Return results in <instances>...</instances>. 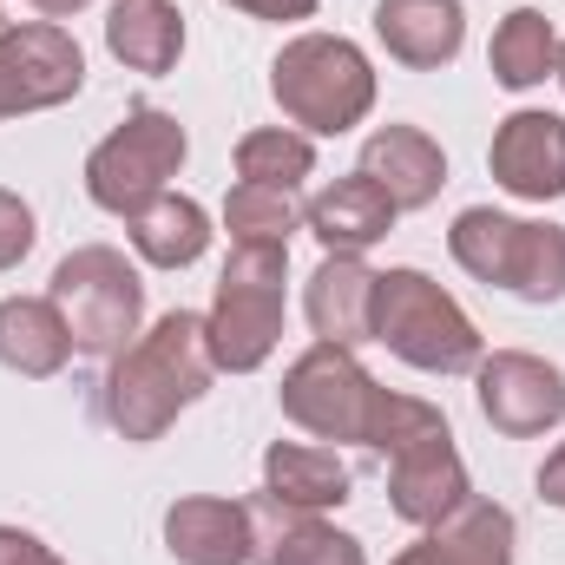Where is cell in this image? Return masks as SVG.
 Wrapping results in <instances>:
<instances>
[{"instance_id":"6da1fadb","label":"cell","mask_w":565,"mask_h":565,"mask_svg":"<svg viewBox=\"0 0 565 565\" xmlns=\"http://www.w3.org/2000/svg\"><path fill=\"white\" fill-rule=\"evenodd\" d=\"M217 382L211 342H204V316L171 309L145 329L132 349L113 355L106 382H99V415L113 422V434H126L132 447L158 440L191 402H204Z\"/></svg>"},{"instance_id":"7a4b0ae2","label":"cell","mask_w":565,"mask_h":565,"mask_svg":"<svg viewBox=\"0 0 565 565\" xmlns=\"http://www.w3.org/2000/svg\"><path fill=\"white\" fill-rule=\"evenodd\" d=\"M270 99L302 139H342L375 113V66L342 33H296L270 60Z\"/></svg>"},{"instance_id":"3957f363","label":"cell","mask_w":565,"mask_h":565,"mask_svg":"<svg viewBox=\"0 0 565 565\" xmlns=\"http://www.w3.org/2000/svg\"><path fill=\"white\" fill-rule=\"evenodd\" d=\"M282 282L289 250L282 244H231L217 296L204 309V342L217 375H257L282 342Z\"/></svg>"},{"instance_id":"277c9868","label":"cell","mask_w":565,"mask_h":565,"mask_svg":"<svg viewBox=\"0 0 565 565\" xmlns=\"http://www.w3.org/2000/svg\"><path fill=\"white\" fill-rule=\"evenodd\" d=\"M375 342L422 375H473L487 355L473 316L427 270H408V264L382 270V282H375Z\"/></svg>"},{"instance_id":"5b68a950","label":"cell","mask_w":565,"mask_h":565,"mask_svg":"<svg viewBox=\"0 0 565 565\" xmlns=\"http://www.w3.org/2000/svg\"><path fill=\"white\" fill-rule=\"evenodd\" d=\"M454 264L487 289H507L520 302H559L565 296V231L559 224H533V217H507L493 204H473L454 217L447 231Z\"/></svg>"},{"instance_id":"8992f818","label":"cell","mask_w":565,"mask_h":565,"mask_svg":"<svg viewBox=\"0 0 565 565\" xmlns=\"http://www.w3.org/2000/svg\"><path fill=\"white\" fill-rule=\"evenodd\" d=\"M53 309L66 316L73 355H119L139 342L145 322V282L126 264V250L113 244H79L73 257H60V270L46 282Z\"/></svg>"},{"instance_id":"52a82bcc","label":"cell","mask_w":565,"mask_h":565,"mask_svg":"<svg viewBox=\"0 0 565 565\" xmlns=\"http://www.w3.org/2000/svg\"><path fill=\"white\" fill-rule=\"evenodd\" d=\"M184 151H191V139L164 106H132L86 151V198L113 217H132L158 191H171V178L184 171Z\"/></svg>"},{"instance_id":"ba28073f","label":"cell","mask_w":565,"mask_h":565,"mask_svg":"<svg viewBox=\"0 0 565 565\" xmlns=\"http://www.w3.org/2000/svg\"><path fill=\"white\" fill-rule=\"evenodd\" d=\"M375 395H382V382L355 362V349H335V342L302 349L277 388L282 422H296L309 440H355V447L369 440Z\"/></svg>"},{"instance_id":"9c48e42d","label":"cell","mask_w":565,"mask_h":565,"mask_svg":"<svg viewBox=\"0 0 565 565\" xmlns=\"http://www.w3.org/2000/svg\"><path fill=\"white\" fill-rule=\"evenodd\" d=\"M86 86V53L60 20L0 26V99L7 113H53Z\"/></svg>"},{"instance_id":"30bf717a","label":"cell","mask_w":565,"mask_h":565,"mask_svg":"<svg viewBox=\"0 0 565 565\" xmlns=\"http://www.w3.org/2000/svg\"><path fill=\"white\" fill-rule=\"evenodd\" d=\"M473 395H480L487 427L507 434V440H533V434L565 422V369H553L546 355H526V349L480 355Z\"/></svg>"},{"instance_id":"8fae6325","label":"cell","mask_w":565,"mask_h":565,"mask_svg":"<svg viewBox=\"0 0 565 565\" xmlns=\"http://www.w3.org/2000/svg\"><path fill=\"white\" fill-rule=\"evenodd\" d=\"M487 171L520 204H553V198H565V119L559 113H540V106L507 113L493 145H487Z\"/></svg>"},{"instance_id":"7c38bea8","label":"cell","mask_w":565,"mask_h":565,"mask_svg":"<svg viewBox=\"0 0 565 565\" xmlns=\"http://www.w3.org/2000/svg\"><path fill=\"white\" fill-rule=\"evenodd\" d=\"M388 507H395V520H408V526H440L473 487H467V460H460V447H454V427H434L422 440H408V447H395L388 460Z\"/></svg>"},{"instance_id":"4fadbf2b","label":"cell","mask_w":565,"mask_h":565,"mask_svg":"<svg viewBox=\"0 0 565 565\" xmlns=\"http://www.w3.org/2000/svg\"><path fill=\"white\" fill-rule=\"evenodd\" d=\"M164 553L178 565H257L250 507L224 493H184L164 507Z\"/></svg>"},{"instance_id":"5bb4252c","label":"cell","mask_w":565,"mask_h":565,"mask_svg":"<svg viewBox=\"0 0 565 565\" xmlns=\"http://www.w3.org/2000/svg\"><path fill=\"white\" fill-rule=\"evenodd\" d=\"M375 282H382V270H369L349 250H329L302 289V316H309L316 342H335V349L375 342Z\"/></svg>"},{"instance_id":"9a60e30c","label":"cell","mask_w":565,"mask_h":565,"mask_svg":"<svg viewBox=\"0 0 565 565\" xmlns=\"http://www.w3.org/2000/svg\"><path fill=\"white\" fill-rule=\"evenodd\" d=\"M395 217H402V204H395L369 171H349V178L322 184V191L302 204V231H309L322 250H349V257H362L369 244H382V237L395 231Z\"/></svg>"},{"instance_id":"2e32d148","label":"cell","mask_w":565,"mask_h":565,"mask_svg":"<svg viewBox=\"0 0 565 565\" xmlns=\"http://www.w3.org/2000/svg\"><path fill=\"white\" fill-rule=\"evenodd\" d=\"M250 533H257V565H369L362 540L329 526L322 513L282 507L270 493H250Z\"/></svg>"},{"instance_id":"e0dca14e","label":"cell","mask_w":565,"mask_h":565,"mask_svg":"<svg viewBox=\"0 0 565 565\" xmlns=\"http://www.w3.org/2000/svg\"><path fill=\"white\" fill-rule=\"evenodd\" d=\"M375 40L408 73H440L467 46V7L460 0H375Z\"/></svg>"},{"instance_id":"ac0fdd59","label":"cell","mask_w":565,"mask_h":565,"mask_svg":"<svg viewBox=\"0 0 565 565\" xmlns=\"http://www.w3.org/2000/svg\"><path fill=\"white\" fill-rule=\"evenodd\" d=\"M355 171H369L402 211H427L440 198V184H447V151L427 139L422 126H375L362 139V164Z\"/></svg>"},{"instance_id":"d6986e66","label":"cell","mask_w":565,"mask_h":565,"mask_svg":"<svg viewBox=\"0 0 565 565\" xmlns=\"http://www.w3.org/2000/svg\"><path fill=\"white\" fill-rule=\"evenodd\" d=\"M349 460L335 447H316V440H270L264 454V493L282 507H302V513H329L349 500Z\"/></svg>"},{"instance_id":"ffe728a7","label":"cell","mask_w":565,"mask_h":565,"mask_svg":"<svg viewBox=\"0 0 565 565\" xmlns=\"http://www.w3.org/2000/svg\"><path fill=\"white\" fill-rule=\"evenodd\" d=\"M66 355H73V335L53 296H0V369L46 382L66 369Z\"/></svg>"},{"instance_id":"44dd1931","label":"cell","mask_w":565,"mask_h":565,"mask_svg":"<svg viewBox=\"0 0 565 565\" xmlns=\"http://www.w3.org/2000/svg\"><path fill=\"white\" fill-rule=\"evenodd\" d=\"M513 540H520L513 513L500 500L467 493L440 526H427L422 553H427V565H513Z\"/></svg>"},{"instance_id":"7402d4cb","label":"cell","mask_w":565,"mask_h":565,"mask_svg":"<svg viewBox=\"0 0 565 565\" xmlns=\"http://www.w3.org/2000/svg\"><path fill=\"white\" fill-rule=\"evenodd\" d=\"M126 237L151 270H191L204 250H211V217L198 198H178V191H158L145 211L126 217Z\"/></svg>"},{"instance_id":"603a6c76","label":"cell","mask_w":565,"mask_h":565,"mask_svg":"<svg viewBox=\"0 0 565 565\" xmlns=\"http://www.w3.org/2000/svg\"><path fill=\"white\" fill-rule=\"evenodd\" d=\"M106 46H113V60H119L126 73L158 79V73H171L178 53H184V13H178L171 0H119V7L106 13Z\"/></svg>"},{"instance_id":"cb8c5ba5","label":"cell","mask_w":565,"mask_h":565,"mask_svg":"<svg viewBox=\"0 0 565 565\" xmlns=\"http://www.w3.org/2000/svg\"><path fill=\"white\" fill-rule=\"evenodd\" d=\"M487 66L507 93H533L546 86V73L559 66V33L540 7H513L500 26H493V46H487Z\"/></svg>"},{"instance_id":"d4e9b609","label":"cell","mask_w":565,"mask_h":565,"mask_svg":"<svg viewBox=\"0 0 565 565\" xmlns=\"http://www.w3.org/2000/svg\"><path fill=\"white\" fill-rule=\"evenodd\" d=\"M224 231H231V244H282L289 250V237L302 231V204L282 184H244L237 178V191L224 198Z\"/></svg>"},{"instance_id":"484cf974","label":"cell","mask_w":565,"mask_h":565,"mask_svg":"<svg viewBox=\"0 0 565 565\" xmlns=\"http://www.w3.org/2000/svg\"><path fill=\"white\" fill-rule=\"evenodd\" d=\"M309 171H316V145L302 139L296 126H264V132L237 139V178L244 184H282V191H296Z\"/></svg>"},{"instance_id":"4316f807","label":"cell","mask_w":565,"mask_h":565,"mask_svg":"<svg viewBox=\"0 0 565 565\" xmlns=\"http://www.w3.org/2000/svg\"><path fill=\"white\" fill-rule=\"evenodd\" d=\"M434 427H447V415L434 408V402H422V395H402V388H382L375 395V422H369V454L375 460H388L395 447H408V440H422V434H434Z\"/></svg>"},{"instance_id":"83f0119b","label":"cell","mask_w":565,"mask_h":565,"mask_svg":"<svg viewBox=\"0 0 565 565\" xmlns=\"http://www.w3.org/2000/svg\"><path fill=\"white\" fill-rule=\"evenodd\" d=\"M33 237H40V231H33V204L0 184V270H13V264L33 250Z\"/></svg>"},{"instance_id":"f1b7e54d","label":"cell","mask_w":565,"mask_h":565,"mask_svg":"<svg viewBox=\"0 0 565 565\" xmlns=\"http://www.w3.org/2000/svg\"><path fill=\"white\" fill-rule=\"evenodd\" d=\"M0 565H66V559L26 526H0Z\"/></svg>"},{"instance_id":"f546056e","label":"cell","mask_w":565,"mask_h":565,"mask_svg":"<svg viewBox=\"0 0 565 565\" xmlns=\"http://www.w3.org/2000/svg\"><path fill=\"white\" fill-rule=\"evenodd\" d=\"M224 7H237V13H250V20H316V0H224Z\"/></svg>"},{"instance_id":"4dcf8cb0","label":"cell","mask_w":565,"mask_h":565,"mask_svg":"<svg viewBox=\"0 0 565 565\" xmlns=\"http://www.w3.org/2000/svg\"><path fill=\"white\" fill-rule=\"evenodd\" d=\"M540 500L565 513V440L553 447V454H546V467H540Z\"/></svg>"},{"instance_id":"1f68e13d","label":"cell","mask_w":565,"mask_h":565,"mask_svg":"<svg viewBox=\"0 0 565 565\" xmlns=\"http://www.w3.org/2000/svg\"><path fill=\"white\" fill-rule=\"evenodd\" d=\"M86 0H33V13H46V20H60V13H79Z\"/></svg>"},{"instance_id":"d6a6232c","label":"cell","mask_w":565,"mask_h":565,"mask_svg":"<svg viewBox=\"0 0 565 565\" xmlns=\"http://www.w3.org/2000/svg\"><path fill=\"white\" fill-rule=\"evenodd\" d=\"M395 565H427V553H422V540H415V546H408V553H402V559Z\"/></svg>"},{"instance_id":"836d02e7","label":"cell","mask_w":565,"mask_h":565,"mask_svg":"<svg viewBox=\"0 0 565 565\" xmlns=\"http://www.w3.org/2000/svg\"><path fill=\"white\" fill-rule=\"evenodd\" d=\"M553 79H559V86H565V40H559V66H553Z\"/></svg>"}]
</instances>
